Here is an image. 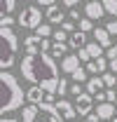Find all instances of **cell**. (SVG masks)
Returning a JSON list of instances; mask_svg holds the SVG:
<instances>
[{
	"mask_svg": "<svg viewBox=\"0 0 117 122\" xmlns=\"http://www.w3.org/2000/svg\"><path fill=\"white\" fill-rule=\"evenodd\" d=\"M101 2H103V7H105V14H110V16L117 19V0H101Z\"/></svg>",
	"mask_w": 117,
	"mask_h": 122,
	"instance_id": "20",
	"label": "cell"
},
{
	"mask_svg": "<svg viewBox=\"0 0 117 122\" xmlns=\"http://www.w3.org/2000/svg\"><path fill=\"white\" fill-rule=\"evenodd\" d=\"M84 92L87 89H82L80 82H73V85H70V94H75V96H80V94H84Z\"/></svg>",
	"mask_w": 117,
	"mask_h": 122,
	"instance_id": "30",
	"label": "cell"
},
{
	"mask_svg": "<svg viewBox=\"0 0 117 122\" xmlns=\"http://www.w3.org/2000/svg\"><path fill=\"white\" fill-rule=\"evenodd\" d=\"M91 108H94V96L91 94H80V96H75V110H77V115H84L87 117L89 113H91Z\"/></svg>",
	"mask_w": 117,
	"mask_h": 122,
	"instance_id": "6",
	"label": "cell"
},
{
	"mask_svg": "<svg viewBox=\"0 0 117 122\" xmlns=\"http://www.w3.org/2000/svg\"><path fill=\"white\" fill-rule=\"evenodd\" d=\"M61 28L66 30V33H70V35H73V33H75V24H73V21H63V24H61Z\"/></svg>",
	"mask_w": 117,
	"mask_h": 122,
	"instance_id": "31",
	"label": "cell"
},
{
	"mask_svg": "<svg viewBox=\"0 0 117 122\" xmlns=\"http://www.w3.org/2000/svg\"><path fill=\"white\" fill-rule=\"evenodd\" d=\"M0 85H2V101H0V113H12L19 110L26 101V92L21 89V82L16 80L14 73L2 71L0 73Z\"/></svg>",
	"mask_w": 117,
	"mask_h": 122,
	"instance_id": "2",
	"label": "cell"
},
{
	"mask_svg": "<svg viewBox=\"0 0 117 122\" xmlns=\"http://www.w3.org/2000/svg\"><path fill=\"white\" fill-rule=\"evenodd\" d=\"M56 110H58V115H61V117H63L66 122H70V120H77V110H75V103L66 101V99H58V103H56Z\"/></svg>",
	"mask_w": 117,
	"mask_h": 122,
	"instance_id": "7",
	"label": "cell"
},
{
	"mask_svg": "<svg viewBox=\"0 0 117 122\" xmlns=\"http://www.w3.org/2000/svg\"><path fill=\"white\" fill-rule=\"evenodd\" d=\"M87 122H101L98 113H89V115H87Z\"/></svg>",
	"mask_w": 117,
	"mask_h": 122,
	"instance_id": "35",
	"label": "cell"
},
{
	"mask_svg": "<svg viewBox=\"0 0 117 122\" xmlns=\"http://www.w3.org/2000/svg\"><path fill=\"white\" fill-rule=\"evenodd\" d=\"M68 45L75 47V49H82V47H87V33H82V30H75L73 35H70V40H68Z\"/></svg>",
	"mask_w": 117,
	"mask_h": 122,
	"instance_id": "16",
	"label": "cell"
},
{
	"mask_svg": "<svg viewBox=\"0 0 117 122\" xmlns=\"http://www.w3.org/2000/svg\"><path fill=\"white\" fill-rule=\"evenodd\" d=\"M77 56H80V61H91V54L87 52V47H82V49H77Z\"/></svg>",
	"mask_w": 117,
	"mask_h": 122,
	"instance_id": "28",
	"label": "cell"
},
{
	"mask_svg": "<svg viewBox=\"0 0 117 122\" xmlns=\"http://www.w3.org/2000/svg\"><path fill=\"white\" fill-rule=\"evenodd\" d=\"M105 28H108V33H110V35H115V38H117V19L108 21V24H105Z\"/></svg>",
	"mask_w": 117,
	"mask_h": 122,
	"instance_id": "29",
	"label": "cell"
},
{
	"mask_svg": "<svg viewBox=\"0 0 117 122\" xmlns=\"http://www.w3.org/2000/svg\"><path fill=\"white\" fill-rule=\"evenodd\" d=\"M70 77H73V82H87V68H77Z\"/></svg>",
	"mask_w": 117,
	"mask_h": 122,
	"instance_id": "25",
	"label": "cell"
},
{
	"mask_svg": "<svg viewBox=\"0 0 117 122\" xmlns=\"http://www.w3.org/2000/svg\"><path fill=\"white\" fill-rule=\"evenodd\" d=\"M77 26H80L82 33H89V30H94V21H91L89 16H82V19L77 21Z\"/></svg>",
	"mask_w": 117,
	"mask_h": 122,
	"instance_id": "22",
	"label": "cell"
},
{
	"mask_svg": "<svg viewBox=\"0 0 117 122\" xmlns=\"http://www.w3.org/2000/svg\"><path fill=\"white\" fill-rule=\"evenodd\" d=\"M96 103H105V92H98L96 94Z\"/></svg>",
	"mask_w": 117,
	"mask_h": 122,
	"instance_id": "36",
	"label": "cell"
},
{
	"mask_svg": "<svg viewBox=\"0 0 117 122\" xmlns=\"http://www.w3.org/2000/svg\"><path fill=\"white\" fill-rule=\"evenodd\" d=\"M105 68H108V61H105V56H101V59H94L87 63V73H105Z\"/></svg>",
	"mask_w": 117,
	"mask_h": 122,
	"instance_id": "17",
	"label": "cell"
},
{
	"mask_svg": "<svg viewBox=\"0 0 117 122\" xmlns=\"http://www.w3.org/2000/svg\"><path fill=\"white\" fill-rule=\"evenodd\" d=\"M70 19H73V21H80V19H82V16H80V10H77V7H73V10H70Z\"/></svg>",
	"mask_w": 117,
	"mask_h": 122,
	"instance_id": "34",
	"label": "cell"
},
{
	"mask_svg": "<svg viewBox=\"0 0 117 122\" xmlns=\"http://www.w3.org/2000/svg\"><path fill=\"white\" fill-rule=\"evenodd\" d=\"M70 122H77V120H70Z\"/></svg>",
	"mask_w": 117,
	"mask_h": 122,
	"instance_id": "42",
	"label": "cell"
},
{
	"mask_svg": "<svg viewBox=\"0 0 117 122\" xmlns=\"http://www.w3.org/2000/svg\"><path fill=\"white\" fill-rule=\"evenodd\" d=\"M96 113H98L101 120H112V117L117 115V106L105 101V103H98V106H96Z\"/></svg>",
	"mask_w": 117,
	"mask_h": 122,
	"instance_id": "12",
	"label": "cell"
},
{
	"mask_svg": "<svg viewBox=\"0 0 117 122\" xmlns=\"http://www.w3.org/2000/svg\"><path fill=\"white\" fill-rule=\"evenodd\" d=\"M2 122H16V120H14V117H5Z\"/></svg>",
	"mask_w": 117,
	"mask_h": 122,
	"instance_id": "40",
	"label": "cell"
},
{
	"mask_svg": "<svg viewBox=\"0 0 117 122\" xmlns=\"http://www.w3.org/2000/svg\"><path fill=\"white\" fill-rule=\"evenodd\" d=\"M105 89V82H103V77H89L87 80V94H91V96H96L98 92Z\"/></svg>",
	"mask_w": 117,
	"mask_h": 122,
	"instance_id": "15",
	"label": "cell"
},
{
	"mask_svg": "<svg viewBox=\"0 0 117 122\" xmlns=\"http://www.w3.org/2000/svg\"><path fill=\"white\" fill-rule=\"evenodd\" d=\"M44 96H47V89L38 87V85H33L30 89H26V101H28L30 106H42Z\"/></svg>",
	"mask_w": 117,
	"mask_h": 122,
	"instance_id": "9",
	"label": "cell"
},
{
	"mask_svg": "<svg viewBox=\"0 0 117 122\" xmlns=\"http://www.w3.org/2000/svg\"><path fill=\"white\" fill-rule=\"evenodd\" d=\"M84 16H89L91 21L105 16V7H103V2H101V0H91V2H87V5H84Z\"/></svg>",
	"mask_w": 117,
	"mask_h": 122,
	"instance_id": "10",
	"label": "cell"
},
{
	"mask_svg": "<svg viewBox=\"0 0 117 122\" xmlns=\"http://www.w3.org/2000/svg\"><path fill=\"white\" fill-rule=\"evenodd\" d=\"M87 52L91 54V61H94V59H101V56H103V47L98 45L96 40H94V42H87Z\"/></svg>",
	"mask_w": 117,
	"mask_h": 122,
	"instance_id": "18",
	"label": "cell"
},
{
	"mask_svg": "<svg viewBox=\"0 0 117 122\" xmlns=\"http://www.w3.org/2000/svg\"><path fill=\"white\" fill-rule=\"evenodd\" d=\"M105 56H108L110 61H112V59H117V45H112V47H110V49L105 52Z\"/></svg>",
	"mask_w": 117,
	"mask_h": 122,
	"instance_id": "33",
	"label": "cell"
},
{
	"mask_svg": "<svg viewBox=\"0 0 117 122\" xmlns=\"http://www.w3.org/2000/svg\"><path fill=\"white\" fill-rule=\"evenodd\" d=\"M16 49H19V38L12 28H0V68L10 71L16 61Z\"/></svg>",
	"mask_w": 117,
	"mask_h": 122,
	"instance_id": "3",
	"label": "cell"
},
{
	"mask_svg": "<svg viewBox=\"0 0 117 122\" xmlns=\"http://www.w3.org/2000/svg\"><path fill=\"white\" fill-rule=\"evenodd\" d=\"M68 92H70V85H68V80H63V77H61V82H58V87H56V96H58V99H63Z\"/></svg>",
	"mask_w": 117,
	"mask_h": 122,
	"instance_id": "23",
	"label": "cell"
},
{
	"mask_svg": "<svg viewBox=\"0 0 117 122\" xmlns=\"http://www.w3.org/2000/svg\"><path fill=\"white\" fill-rule=\"evenodd\" d=\"M35 35H40V38H49V35H54V33H52V26H49V24H40V28L35 30Z\"/></svg>",
	"mask_w": 117,
	"mask_h": 122,
	"instance_id": "26",
	"label": "cell"
},
{
	"mask_svg": "<svg viewBox=\"0 0 117 122\" xmlns=\"http://www.w3.org/2000/svg\"><path fill=\"white\" fill-rule=\"evenodd\" d=\"M44 40L47 38H40V35H28L24 40V49L26 54H38V52H44Z\"/></svg>",
	"mask_w": 117,
	"mask_h": 122,
	"instance_id": "8",
	"label": "cell"
},
{
	"mask_svg": "<svg viewBox=\"0 0 117 122\" xmlns=\"http://www.w3.org/2000/svg\"><path fill=\"white\" fill-rule=\"evenodd\" d=\"M80 63H82V61H80L77 54H68V56H63V59H61V71H63V73H68V75H73L77 68H82Z\"/></svg>",
	"mask_w": 117,
	"mask_h": 122,
	"instance_id": "11",
	"label": "cell"
},
{
	"mask_svg": "<svg viewBox=\"0 0 117 122\" xmlns=\"http://www.w3.org/2000/svg\"><path fill=\"white\" fill-rule=\"evenodd\" d=\"M2 2V10H5V14H12L16 10V0H0Z\"/></svg>",
	"mask_w": 117,
	"mask_h": 122,
	"instance_id": "27",
	"label": "cell"
},
{
	"mask_svg": "<svg viewBox=\"0 0 117 122\" xmlns=\"http://www.w3.org/2000/svg\"><path fill=\"white\" fill-rule=\"evenodd\" d=\"M115 117H117V115H115Z\"/></svg>",
	"mask_w": 117,
	"mask_h": 122,
	"instance_id": "44",
	"label": "cell"
},
{
	"mask_svg": "<svg viewBox=\"0 0 117 122\" xmlns=\"http://www.w3.org/2000/svg\"><path fill=\"white\" fill-rule=\"evenodd\" d=\"M87 2H91V0H87Z\"/></svg>",
	"mask_w": 117,
	"mask_h": 122,
	"instance_id": "43",
	"label": "cell"
},
{
	"mask_svg": "<svg viewBox=\"0 0 117 122\" xmlns=\"http://www.w3.org/2000/svg\"><path fill=\"white\" fill-rule=\"evenodd\" d=\"M52 38H54V42H68V40H70V33H66L63 28H58V30H54Z\"/></svg>",
	"mask_w": 117,
	"mask_h": 122,
	"instance_id": "24",
	"label": "cell"
},
{
	"mask_svg": "<svg viewBox=\"0 0 117 122\" xmlns=\"http://www.w3.org/2000/svg\"><path fill=\"white\" fill-rule=\"evenodd\" d=\"M56 106H26L21 108V122H61Z\"/></svg>",
	"mask_w": 117,
	"mask_h": 122,
	"instance_id": "4",
	"label": "cell"
},
{
	"mask_svg": "<svg viewBox=\"0 0 117 122\" xmlns=\"http://www.w3.org/2000/svg\"><path fill=\"white\" fill-rule=\"evenodd\" d=\"M44 16H47V19H49L52 24H63V21H66V14H63V10H61V7H56V5L47 7Z\"/></svg>",
	"mask_w": 117,
	"mask_h": 122,
	"instance_id": "14",
	"label": "cell"
},
{
	"mask_svg": "<svg viewBox=\"0 0 117 122\" xmlns=\"http://www.w3.org/2000/svg\"><path fill=\"white\" fill-rule=\"evenodd\" d=\"M94 40L98 42V45L103 47V49H110V33H108V28L103 26V28H94Z\"/></svg>",
	"mask_w": 117,
	"mask_h": 122,
	"instance_id": "13",
	"label": "cell"
},
{
	"mask_svg": "<svg viewBox=\"0 0 117 122\" xmlns=\"http://www.w3.org/2000/svg\"><path fill=\"white\" fill-rule=\"evenodd\" d=\"M110 71H112V73L117 75V59H112V61H110Z\"/></svg>",
	"mask_w": 117,
	"mask_h": 122,
	"instance_id": "39",
	"label": "cell"
},
{
	"mask_svg": "<svg viewBox=\"0 0 117 122\" xmlns=\"http://www.w3.org/2000/svg\"><path fill=\"white\" fill-rule=\"evenodd\" d=\"M63 5H66V7H70V10H73L75 5H77V0H63Z\"/></svg>",
	"mask_w": 117,
	"mask_h": 122,
	"instance_id": "38",
	"label": "cell"
},
{
	"mask_svg": "<svg viewBox=\"0 0 117 122\" xmlns=\"http://www.w3.org/2000/svg\"><path fill=\"white\" fill-rule=\"evenodd\" d=\"M103 82H105V89H115L117 87V75L115 73H103Z\"/></svg>",
	"mask_w": 117,
	"mask_h": 122,
	"instance_id": "21",
	"label": "cell"
},
{
	"mask_svg": "<svg viewBox=\"0 0 117 122\" xmlns=\"http://www.w3.org/2000/svg\"><path fill=\"white\" fill-rule=\"evenodd\" d=\"M21 75L28 80L30 85H38L47 92H56L58 82V66L52 54L47 52H38V54H26L21 59Z\"/></svg>",
	"mask_w": 117,
	"mask_h": 122,
	"instance_id": "1",
	"label": "cell"
},
{
	"mask_svg": "<svg viewBox=\"0 0 117 122\" xmlns=\"http://www.w3.org/2000/svg\"><path fill=\"white\" fill-rule=\"evenodd\" d=\"M115 99H117V92L115 89H108V92H105V101H108V103H115Z\"/></svg>",
	"mask_w": 117,
	"mask_h": 122,
	"instance_id": "32",
	"label": "cell"
},
{
	"mask_svg": "<svg viewBox=\"0 0 117 122\" xmlns=\"http://www.w3.org/2000/svg\"><path fill=\"white\" fill-rule=\"evenodd\" d=\"M52 56H68V45L66 42H54L52 45Z\"/></svg>",
	"mask_w": 117,
	"mask_h": 122,
	"instance_id": "19",
	"label": "cell"
},
{
	"mask_svg": "<svg viewBox=\"0 0 117 122\" xmlns=\"http://www.w3.org/2000/svg\"><path fill=\"white\" fill-rule=\"evenodd\" d=\"M35 2H40V5H47V7H52L56 0H35Z\"/></svg>",
	"mask_w": 117,
	"mask_h": 122,
	"instance_id": "37",
	"label": "cell"
},
{
	"mask_svg": "<svg viewBox=\"0 0 117 122\" xmlns=\"http://www.w3.org/2000/svg\"><path fill=\"white\" fill-rule=\"evenodd\" d=\"M110 122H117V117H112V120H110Z\"/></svg>",
	"mask_w": 117,
	"mask_h": 122,
	"instance_id": "41",
	"label": "cell"
},
{
	"mask_svg": "<svg viewBox=\"0 0 117 122\" xmlns=\"http://www.w3.org/2000/svg\"><path fill=\"white\" fill-rule=\"evenodd\" d=\"M16 24L21 26V28H40V24H42V12H40V7H35V5H28V7H24L21 10V14L16 19Z\"/></svg>",
	"mask_w": 117,
	"mask_h": 122,
	"instance_id": "5",
	"label": "cell"
}]
</instances>
